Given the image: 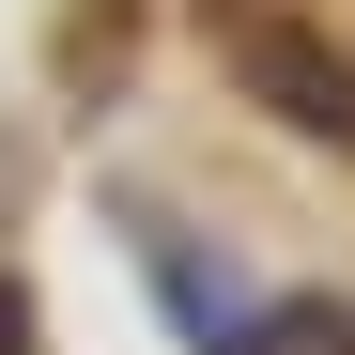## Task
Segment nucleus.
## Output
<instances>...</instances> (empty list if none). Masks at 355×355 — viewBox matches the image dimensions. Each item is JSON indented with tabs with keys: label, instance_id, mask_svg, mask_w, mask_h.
<instances>
[{
	"label": "nucleus",
	"instance_id": "3",
	"mask_svg": "<svg viewBox=\"0 0 355 355\" xmlns=\"http://www.w3.org/2000/svg\"><path fill=\"white\" fill-rule=\"evenodd\" d=\"M0 355H31V293L16 278H0Z\"/></svg>",
	"mask_w": 355,
	"mask_h": 355
},
{
	"label": "nucleus",
	"instance_id": "2",
	"mask_svg": "<svg viewBox=\"0 0 355 355\" xmlns=\"http://www.w3.org/2000/svg\"><path fill=\"white\" fill-rule=\"evenodd\" d=\"M232 355H355V309H340V293H278Z\"/></svg>",
	"mask_w": 355,
	"mask_h": 355
},
{
	"label": "nucleus",
	"instance_id": "1",
	"mask_svg": "<svg viewBox=\"0 0 355 355\" xmlns=\"http://www.w3.org/2000/svg\"><path fill=\"white\" fill-rule=\"evenodd\" d=\"M232 78H248V93H278V124H309V139H340V155H355V62H340L324 31L248 16V31H232Z\"/></svg>",
	"mask_w": 355,
	"mask_h": 355
}]
</instances>
